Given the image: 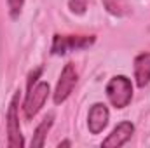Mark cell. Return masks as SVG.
Masks as SVG:
<instances>
[{"mask_svg": "<svg viewBox=\"0 0 150 148\" xmlns=\"http://www.w3.org/2000/svg\"><path fill=\"white\" fill-rule=\"evenodd\" d=\"M52 120H54V115L49 113V115L44 117V120L37 125L35 134H33V140H32V148H40V147L45 145V138H47L49 129L52 127Z\"/></svg>", "mask_w": 150, "mask_h": 148, "instance_id": "obj_9", "label": "cell"}, {"mask_svg": "<svg viewBox=\"0 0 150 148\" xmlns=\"http://www.w3.org/2000/svg\"><path fill=\"white\" fill-rule=\"evenodd\" d=\"M75 84H77V72H75V66L72 63L65 65V68L61 70L59 75V80L56 84V89H54V94H52V99L56 105H61L68 99V96L72 94Z\"/></svg>", "mask_w": 150, "mask_h": 148, "instance_id": "obj_5", "label": "cell"}, {"mask_svg": "<svg viewBox=\"0 0 150 148\" xmlns=\"http://www.w3.org/2000/svg\"><path fill=\"white\" fill-rule=\"evenodd\" d=\"M87 9V0H70V11L75 14H84Z\"/></svg>", "mask_w": 150, "mask_h": 148, "instance_id": "obj_11", "label": "cell"}, {"mask_svg": "<svg viewBox=\"0 0 150 148\" xmlns=\"http://www.w3.org/2000/svg\"><path fill=\"white\" fill-rule=\"evenodd\" d=\"M40 73H42V66L35 68V70L30 73V77H28V84H26V87H28V89H32V87L35 85V82H37V78L40 77Z\"/></svg>", "mask_w": 150, "mask_h": 148, "instance_id": "obj_12", "label": "cell"}, {"mask_svg": "<svg viewBox=\"0 0 150 148\" xmlns=\"http://www.w3.org/2000/svg\"><path fill=\"white\" fill-rule=\"evenodd\" d=\"M133 132H134V125L131 124V122H120L115 129H113L112 132L108 134V138H105L103 140V143H101V147H107V148H117V147H122L124 143H127L129 140H131V136H133Z\"/></svg>", "mask_w": 150, "mask_h": 148, "instance_id": "obj_7", "label": "cell"}, {"mask_svg": "<svg viewBox=\"0 0 150 148\" xmlns=\"http://www.w3.org/2000/svg\"><path fill=\"white\" fill-rule=\"evenodd\" d=\"M23 4H25V0H7V5H9V14H11V18H12V19H16V18L21 14Z\"/></svg>", "mask_w": 150, "mask_h": 148, "instance_id": "obj_10", "label": "cell"}, {"mask_svg": "<svg viewBox=\"0 0 150 148\" xmlns=\"http://www.w3.org/2000/svg\"><path fill=\"white\" fill-rule=\"evenodd\" d=\"M18 106H19V91L12 96L9 110H7V145L11 148H21L25 147V140L21 134L19 127V115H18Z\"/></svg>", "mask_w": 150, "mask_h": 148, "instance_id": "obj_3", "label": "cell"}, {"mask_svg": "<svg viewBox=\"0 0 150 148\" xmlns=\"http://www.w3.org/2000/svg\"><path fill=\"white\" fill-rule=\"evenodd\" d=\"M107 96H108V101L115 108H126L133 98L131 80L124 75H117V77L110 78V82L107 84Z\"/></svg>", "mask_w": 150, "mask_h": 148, "instance_id": "obj_1", "label": "cell"}, {"mask_svg": "<svg viewBox=\"0 0 150 148\" xmlns=\"http://www.w3.org/2000/svg\"><path fill=\"white\" fill-rule=\"evenodd\" d=\"M108 108L103 105V103H96L91 106L89 115H87V127H89V132L91 134H100L107 124H108Z\"/></svg>", "mask_w": 150, "mask_h": 148, "instance_id": "obj_6", "label": "cell"}, {"mask_svg": "<svg viewBox=\"0 0 150 148\" xmlns=\"http://www.w3.org/2000/svg\"><path fill=\"white\" fill-rule=\"evenodd\" d=\"M47 96H49V84L47 82H37L32 89H28L25 103H23V111H25L26 120H32L40 111Z\"/></svg>", "mask_w": 150, "mask_h": 148, "instance_id": "obj_4", "label": "cell"}, {"mask_svg": "<svg viewBox=\"0 0 150 148\" xmlns=\"http://www.w3.org/2000/svg\"><path fill=\"white\" fill-rule=\"evenodd\" d=\"M58 147H59V148H61V147H72V141H68V140H67V141H61Z\"/></svg>", "mask_w": 150, "mask_h": 148, "instance_id": "obj_13", "label": "cell"}, {"mask_svg": "<svg viewBox=\"0 0 150 148\" xmlns=\"http://www.w3.org/2000/svg\"><path fill=\"white\" fill-rule=\"evenodd\" d=\"M134 78L138 87H145L150 82V52L138 54L134 58Z\"/></svg>", "mask_w": 150, "mask_h": 148, "instance_id": "obj_8", "label": "cell"}, {"mask_svg": "<svg viewBox=\"0 0 150 148\" xmlns=\"http://www.w3.org/2000/svg\"><path fill=\"white\" fill-rule=\"evenodd\" d=\"M96 42L94 35H54L51 52L56 56H65L70 51L87 49Z\"/></svg>", "mask_w": 150, "mask_h": 148, "instance_id": "obj_2", "label": "cell"}]
</instances>
